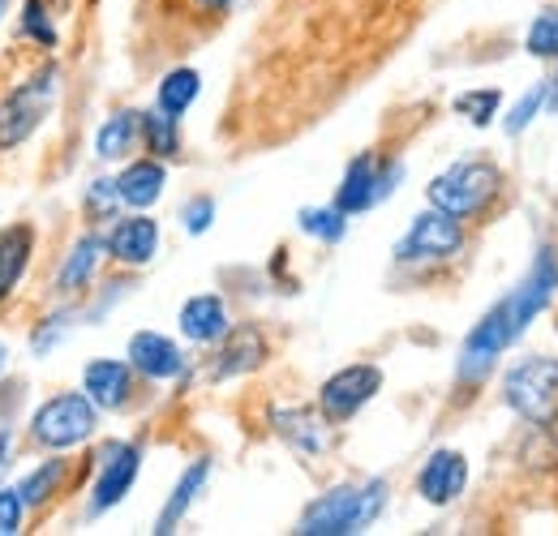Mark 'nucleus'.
Wrapping results in <instances>:
<instances>
[{
	"label": "nucleus",
	"mask_w": 558,
	"mask_h": 536,
	"mask_svg": "<svg viewBox=\"0 0 558 536\" xmlns=\"http://www.w3.org/2000/svg\"><path fill=\"white\" fill-rule=\"evenodd\" d=\"M104 254H108V241H104L99 232L77 236L73 249L65 254V263H61V270H57V296H77V292H86Z\"/></svg>",
	"instance_id": "a211bd4d"
},
{
	"label": "nucleus",
	"mask_w": 558,
	"mask_h": 536,
	"mask_svg": "<svg viewBox=\"0 0 558 536\" xmlns=\"http://www.w3.org/2000/svg\"><path fill=\"white\" fill-rule=\"evenodd\" d=\"M271 429L301 455V460H318L331 447V421L323 407H305V403H276L271 407Z\"/></svg>",
	"instance_id": "9b49d317"
},
{
	"label": "nucleus",
	"mask_w": 558,
	"mask_h": 536,
	"mask_svg": "<svg viewBox=\"0 0 558 536\" xmlns=\"http://www.w3.org/2000/svg\"><path fill=\"white\" fill-rule=\"evenodd\" d=\"M73 318H77V309H57V314L39 318V327L31 331V352H35V356H48V352L73 331Z\"/></svg>",
	"instance_id": "c85d7f7f"
},
{
	"label": "nucleus",
	"mask_w": 558,
	"mask_h": 536,
	"mask_svg": "<svg viewBox=\"0 0 558 536\" xmlns=\"http://www.w3.org/2000/svg\"><path fill=\"white\" fill-rule=\"evenodd\" d=\"M163 185H168V168L159 159H134L121 176H117V190H121V202L134 206V210H146L163 198Z\"/></svg>",
	"instance_id": "aec40b11"
},
{
	"label": "nucleus",
	"mask_w": 558,
	"mask_h": 536,
	"mask_svg": "<svg viewBox=\"0 0 558 536\" xmlns=\"http://www.w3.org/2000/svg\"><path fill=\"white\" fill-rule=\"evenodd\" d=\"M263 361H267V336L254 322H241V327H228V336L219 339L215 361H210V378L228 382V378H241V374L258 369Z\"/></svg>",
	"instance_id": "f8f14e48"
},
{
	"label": "nucleus",
	"mask_w": 558,
	"mask_h": 536,
	"mask_svg": "<svg viewBox=\"0 0 558 536\" xmlns=\"http://www.w3.org/2000/svg\"><path fill=\"white\" fill-rule=\"evenodd\" d=\"M177 322H181V336L190 339V343H219V339L228 336V327H232L228 305H223V296H215V292L190 296V301L181 305Z\"/></svg>",
	"instance_id": "f3484780"
},
{
	"label": "nucleus",
	"mask_w": 558,
	"mask_h": 536,
	"mask_svg": "<svg viewBox=\"0 0 558 536\" xmlns=\"http://www.w3.org/2000/svg\"><path fill=\"white\" fill-rule=\"evenodd\" d=\"M138 137H142V112L121 108V112H112V117L99 125V134H95V155H99L104 163H117V159H125V155L138 146Z\"/></svg>",
	"instance_id": "4be33fe9"
},
{
	"label": "nucleus",
	"mask_w": 558,
	"mask_h": 536,
	"mask_svg": "<svg viewBox=\"0 0 558 536\" xmlns=\"http://www.w3.org/2000/svg\"><path fill=\"white\" fill-rule=\"evenodd\" d=\"M9 460H13V429L0 425V472L9 468Z\"/></svg>",
	"instance_id": "f704fd0d"
},
{
	"label": "nucleus",
	"mask_w": 558,
	"mask_h": 536,
	"mask_svg": "<svg viewBox=\"0 0 558 536\" xmlns=\"http://www.w3.org/2000/svg\"><path fill=\"white\" fill-rule=\"evenodd\" d=\"M464 249V228L456 215L429 206L413 219V228L404 232V241L396 245V263L400 267H434V263H447Z\"/></svg>",
	"instance_id": "0eeeda50"
},
{
	"label": "nucleus",
	"mask_w": 558,
	"mask_h": 536,
	"mask_svg": "<svg viewBox=\"0 0 558 536\" xmlns=\"http://www.w3.org/2000/svg\"><path fill=\"white\" fill-rule=\"evenodd\" d=\"M95 425H99V407L86 400V391H61L35 407L31 438L48 451H70L95 434Z\"/></svg>",
	"instance_id": "423d86ee"
},
{
	"label": "nucleus",
	"mask_w": 558,
	"mask_h": 536,
	"mask_svg": "<svg viewBox=\"0 0 558 536\" xmlns=\"http://www.w3.org/2000/svg\"><path fill=\"white\" fill-rule=\"evenodd\" d=\"M502 403L524 416L529 425H550L558 416V361L555 356H524L502 378Z\"/></svg>",
	"instance_id": "39448f33"
},
{
	"label": "nucleus",
	"mask_w": 558,
	"mask_h": 536,
	"mask_svg": "<svg viewBox=\"0 0 558 536\" xmlns=\"http://www.w3.org/2000/svg\"><path fill=\"white\" fill-rule=\"evenodd\" d=\"M387 507V480H361V485H336L323 498H314L296 524L301 536H352L365 533Z\"/></svg>",
	"instance_id": "f03ea898"
},
{
	"label": "nucleus",
	"mask_w": 558,
	"mask_h": 536,
	"mask_svg": "<svg viewBox=\"0 0 558 536\" xmlns=\"http://www.w3.org/2000/svg\"><path fill=\"white\" fill-rule=\"evenodd\" d=\"M378 391H383V369H378V365H349V369H340V374H331V378L323 382L318 407L327 412L331 425H340V421L356 416Z\"/></svg>",
	"instance_id": "9d476101"
},
{
	"label": "nucleus",
	"mask_w": 558,
	"mask_h": 536,
	"mask_svg": "<svg viewBox=\"0 0 558 536\" xmlns=\"http://www.w3.org/2000/svg\"><path fill=\"white\" fill-rule=\"evenodd\" d=\"M550 108H555V112H558V77H555V82H550Z\"/></svg>",
	"instance_id": "e433bc0d"
},
{
	"label": "nucleus",
	"mask_w": 558,
	"mask_h": 536,
	"mask_svg": "<svg viewBox=\"0 0 558 536\" xmlns=\"http://www.w3.org/2000/svg\"><path fill=\"white\" fill-rule=\"evenodd\" d=\"M524 48H529L533 57H542V61H558V9H542V13L533 17Z\"/></svg>",
	"instance_id": "cd10ccee"
},
{
	"label": "nucleus",
	"mask_w": 558,
	"mask_h": 536,
	"mask_svg": "<svg viewBox=\"0 0 558 536\" xmlns=\"http://www.w3.org/2000/svg\"><path fill=\"white\" fill-rule=\"evenodd\" d=\"M82 391L86 400L95 403L99 412H117L125 407L134 395V365L130 361H112V356H99L82 369Z\"/></svg>",
	"instance_id": "ddd939ff"
},
{
	"label": "nucleus",
	"mask_w": 558,
	"mask_h": 536,
	"mask_svg": "<svg viewBox=\"0 0 558 536\" xmlns=\"http://www.w3.org/2000/svg\"><path fill=\"white\" fill-rule=\"evenodd\" d=\"M207 476H210V460H198V464H190V468L181 472V480L172 485V494H168V502H163V511H159V520H155V533H177V524L190 515V507L198 502V494L207 489Z\"/></svg>",
	"instance_id": "412c9836"
},
{
	"label": "nucleus",
	"mask_w": 558,
	"mask_h": 536,
	"mask_svg": "<svg viewBox=\"0 0 558 536\" xmlns=\"http://www.w3.org/2000/svg\"><path fill=\"white\" fill-rule=\"evenodd\" d=\"M502 194V172L486 163V159H460L451 163L447 172H438L429 185H425V198L429 206L456 215V219H477L486 215L489 202Z\"/></svg>",
	"instance_id": "7ed1b4c3"
},
{
	"label": "nucleus",
	"mask_w": 558,
	"mask_h": 536,
	"mask_svg": "<svg viewBox=\"0 0 558 536\" xmlns=\"http://www.w3.org/2000/svg\"><path fill=\"white\" fill-rule=\"evenodd\" d=\"M142 472V447L138 442H108L104 455H99V476L90 485V502H86V515H104L112 507L125 502V494L134 489Z\"/></svg>",
	"instance_id": "1a4fd4ad"
},
{
	"label": "nucleus",
	"mask_w": 558,
	"mask_h": 536,
	"mask_svg": "<svg viewBox=\"0 0 558 536\" xmlns=\"http://www.w3.org/2000/svg\"><path fill=\"white\" fill-rule=\"evenodd\" d=\"M194 4H198V9H207V13H228L236 0H194Z\"/></svg>",
	"instance_id": "c9c22d12"
},
{
	"label": "nucleus",
	"mask_w": 558,
	"mask_h": 536,
	"mask_svg": "<svg viewBox=\"0 0 558 536\" xmlns=\"http://www.w3.org/2000/svg\"><path fill=\"white\" fill-rule=\"evenodd\" d=\"M142 142L155 159H172L181 150V134H177V117H168L163 108L142 112Z\"/></svg>",
	"instance_id": "a878e982"
},
{
	"label": "nucleus",
	"mask_w": 558,
	"mask_h": 536,
	"mask_svg": "<svg viewBox=\"0 0 558 536\" xmlns=\"http://www.w3.org/2000/svg\"><path fill=\"white\" fill-rule=\"evenodd\" d=\"M469 485V460L460 451H434L417 472V494L429 507H451Z\"/></svg>",
	"instance_id": "2eb2a0df"
},
{
	"label": "nucleus",
	"mask_w": 558,
	"mask_h": 536,
	"mask_svg": "<svg viewBox=\"0 0 558 536\" xmlns=\"http://www.w3.org/2000/svg\"><path fill=\"white\" fill-rule=\"evenodd\" d=\"M31 254H35V228L31 223L0 228V305L17 292L22 275L31 267Z\"/></svg>",
	"instance_id": "6ab92c4d"
},
{
	"label": "nucleus",
	"mask_w": 558,
	"mask_h": 536,
	"mask_svg": "<svg viewBox=\"0 0 558 536\" xmlns=\"http://www.w3.org/2000/svg\"><path fill=\"white\" fill-rule=\"evenodd\" d=\"M22 35L35 39L39 48H57V26H52L44 0H22Z\"/></svg>",
	"instance_id": "c756f323"
},
{
	"label": "nucleus",
	"mask_w": 558,
	"mask_h": 536,
	"mask_svg": "<svg viewBox=\"0 0 558 536\" xmlns=\"http://www.w3.org/2000/svg\"><path fill=\"white\" fill-rule=\"evenodd\" d=\"M4 361H9V352H4V343H0V369H4Z\"/></svg>",
	"instance_id": "4c0bfd02"
},
{
	"label": "nucleus",
	"mask_w": 558,
	"mask_h": 536,
	"mask_svg": "<svg viewBox=\"0 0 558 536\" xmlns=\"http://www.w3.org/2000/svg\"><path fill=\"white\" fill-rule=\"evenodd\" d=\"M108 241V258L121 267H146L159 254V223L146 215H130L117 219V228L104 236Z\"/></svg>",
	"instance_id": "dca6fc26"
},
{
	"label": "nucleus",
	"mask_w": 558,
	"mask_h": 536,
	"mask_svg": "<svg viewBox=\"0 0 558 536\" xmlns=\"http://www.w3.org/2000/svg\"><path fill=\"white\" fill-rule=\"evenodd\" d=\"M26 524V502L17 485H0V536H17Z\"/></svg>",
	"instance_id": "473e14b6"
},
{
	"label": "nucleus",
	"mask_w": 558,
	"mask_h": 536,
	"mask_svg": "<svg viewBox=\"0 0 558 536\" xmlns=\"http://www.w3.org/2000/svg\"><path fill=\"white\" fill-rule=\"evenodd\" d=\"M498 103H502V90H494V86H486V90H464L456 99V112L469 117L473 125H489L498 117Z\"/></svg>",
	"instance_id": "7c9ffc66"
},
{
	"label": "nucleus",
	"mask_w": 558,
	"mask_h": 536,
	"mask_svg": "<svg viewBox=\"0 0 558 536\" xmlns=\"http://www.w3.org/2000/svg\"><path fill=\"white\" fill-rule=\"evenodd\" d=\"M400 176H404V163L400 159H378V155L365 150V155H356L349 168H344V181L336 190V206L344 215H361V210L378 206L383 198H391L396 185H400Z\"/></svg>",
	"instance_id": "6e6552de"
},
{
	"label": "nucleus",
	"mask_w": 558,
	"mask_h": 536,
	"mask_svg": "<svg viewBox=\"0 0 558 536\" xmlns=\"http://www.w3.org/2000/svg\"><path fill=\"white\" fill-rule=\"evenodd\" d=\"M125 202H121V190H117V181H90V190H86V215L95 219V223H104V219H117V210H121Z\"/></svg>",
	"instance_id": "2f4dec72"
},
{
	"label": "nucleus",
	"mask_w": 558,
	"mask_h": 536,
	"mask_svg": "<svg viewBox=\"0 0 558 536\" xmlns=\"http://www.w3.org/2000/svg\"><path fill=\"white\" fill-rule=\"evenodd\" d=\"M296 223H301V232H310L314 241H323V245H340L344 241V232H349V215L331 202V206H305L301 215H296Z\"/></svg>",
	"instance_id": "393cba45"
},
{
	"label": "nucleus",
	"mask_w": 558,
	"mask_h": 536,
	"mask_svg": "<svg viewBox=\"0 0 558 536\" xmlns=\"http://www.w3.org/2000/svg\"><path fill=\"white\" fill-rule=\"evenodd\" d=\"M4 13H9V0H0V17H4Z\"/></svg>",
	"instance_id": "58836bf2"
},
{
	"label": "nucleus",
	"mask_w": 558,
	"mask_h": 536,
	"mask_svg": "<svg viewBox=\"0 0 558 536\" xmlns=\"http://www.w3.org/2000/svg\"><path fill=\"white\" fill-rule=\"evenodd\" d=\"M542 108H550V82H537V86H533V90H529V95L507 112V121H502V125H507V134L520 137L533 121H537V117H542Z\"/></svg>",
	"instance_id": "bb28decb"
},
{
	"label": "nucleus",
	"mask_w": 558,
	"mask_h": 536,
	"mask_svg": "<svg viewBox=\"0 0 558 536\" xmlns=\"http://www.w3.org/2000/svg\"><path fill=\"white\" fill-rule=\"evenodd\" d=\"M125 356H130L134 374L150 378V382H172V378L185 374V352L168 336H159V331H138V336L130 339Z\"/></svg>",
	"instance_id": "4468645a"
},
{
	"label": "nucleus",
	"mask_w": 558,
	"mask_h": 536,
	"mask_svg": "<svg viewBox=\"0 0 558 536\" xmlns=\"http://www.w3.org/2000/svg\"><path fill=\"white\" fill-rule=\"evenodd\" d=\"M57 95H61V69L57 65H44L22 86L0 95V150L26 146L35 130L48 121V112L57 108Z\"/></svg>",
	"instance_id": "20e7f679"
},
{
	"label": "nucleus",
	"mask_w": 558,
	"mask_h": 536,
	"mask_svg": "<svg viewBox=\"0 0 558 536\" xmlns=\"http://www.w3.org/2000/svg\"><path fill=\"white\" fill-rule=\"evenodd\" d=\"M210 223H215V198H190L181 206V228L190 232V236H203Z\"/></svg>",
	"instance_id": "72a5a7b5"
},
{
	"label": "nucleus",
	"mask_w": 558,
	"mask_h": 536,
	"mask_svg": "<svg viewBox=\"0 0 558 536\" xmlns=\"http://www.w3.org/2000/svg\"><path fill=\"white\" fill-rule=\"evenodd\" d=\"M198 90H203L198 69H172V73H163V82H159V90H155V103H159L168 117L181 121V117L194 108Z\"/></svg>",
	"instance_id": "b1692460"
},
{
	"label": "nucleus",
	"mask_w": 558,
	"mask_h": 536,
	"mask_svg": "<svg viewBox=\"0 0 558 536\" xmlns=\"http://www.w3.org/2000/svg\"><path fill=\"white\" fill-rule=\"evenodd\" d=\"M65 476H70V460H44L39 468L26 472V476L17 480V494H22L26 511H39V507H48V502L61 494Z\"/></svg>",
	"instance_id": "5701e85b"
},
{
	"label": "nucleus",
	"mask_w": 558,
	"mask_h": 536,
	"mask_svg": "<svg viewBox=\"0 0 558 536\" xmlns=\"http://www.w3.org/2000/svg\"><path fill=\"white\" fill-rule=\"evenodd\" d=\"M555 292H558V254L555 245H542L529 275L498 305H489L486 318L469 331L464 348H460V361H456V378L460 382H482L489 369L498 365V356L542 318V309H550Z\"/></svg>",
	"instance_id": "f257e3e1"
}]
</instances>
